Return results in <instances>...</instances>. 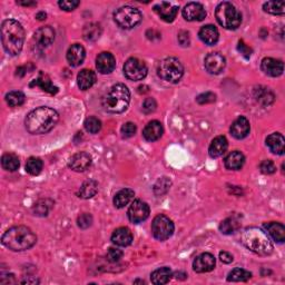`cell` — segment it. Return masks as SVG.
<instances>
[{"label":"cell","mask_w":285,"mask_h":285,"mask_svg":"<svg viewBox=\"0 0 285 285\" xmlns=\"http://www.w3.org/2000/svg\"><path fill=\"white\" fill-rule=\"evenodd\" d=\"M59 120V114L50 107L36 108L27 115L25 119V126L30 134H46L55 127Z\"/></svg>","instance_id":"6da1fadb"},{"label":"cell","mask_w":285,"mask_h":285,"mask_svg":"<svg viewBox=\"0 0 285 285\" xmlns=\"http://www.w3.org/2000/svg\"><path fill=\"white\" fill-rule=\"evenodd\" d=\"M25 30L17 20H5L2 25V43L5 51L10 56H17L23 49Z\"/></svg>","instance_id":"7a4b0ae2"},{"label":"cell","mask_w":285,"mask_h":285,"mask_svg":"<svg viewBox=\"0 0 285 285\" xmlns=\"http://www.w3.org/2000/svg\"><path fill=\"white\" fill-rule=\"evenodd\" d=\"M37 242V236L29 228L15 226L9 229L2 237V243L14 252H23L31 249Z\"/></svg>","instance_id":"3957f363"},{"label":"cell","mask_w":285,"mask_h":285,"mask_svg":"<svg viewBox=\"0 0 285 285\" xmlns=\"http://www.w3.org/2000/svg\"><path fill=\"white\" fill-rule=\"evenodd\" d=\"M241 241L246 249L257 255L266 256L273 252V245L270 237L265 232L257 228H249L242 233Z\"/></svg>","instance_id":"277c9868"},{"label":"cell","mask_w":285,"mask_h":285,"mask_svg":"<svg viewBox=\"0 0 285 285\" xmlns=\"http://www.w3.org/2000/svg\"><path fill=\"white\" fill-rule=\"evenodd\" d=\"M130 102L129 89L124 84H116L103 99V106L109 113L119 114L127 109Z\"/></svg>","instance_id":"5b68a950"},{"label":"cell","mask_w":285,"mask_h":285,"mask_svg":"<svg viewBox=\"0 0 285 285\" xmlns=\"http://www.w3.org/2000/svg\"><path fill=\"white\" fill-rule=\"evenodd\" d=\"M218 23L226 29H237L242 23V15L231 3L223 2L215 9Z\"/></svg>","instance_id":"8992f818"},{"label":"cell","mask_w":285,"mask_h":285,"mask_svg":"<svg viewBox=\"0 0 285 285\" xmlns=\"http://www.w3.org/2000/svg\"><path fill=\"white\" fill-rule=\"evenodd\" d=\"M157 75L167 83H178L184 75L182 62L175 57H167L160 61L157 66Z\"/></svg>","instance_id":"52a82bcc"},{"label":"cell","mask_w":285,"mask_h":285,"mask_svg":"<svg viewBox=\"0 0 285 285\" xmlns=\"http://www.w3.org/2000/svg\"><path fill=\"white\" fill-rule=\"evenodd\" d=\"M141 14L138 9L124 6L114 13V20L120 28L131 29L141 22Z\"/></svg>","instance_id":"ba28073f"},{"label":"cell","mask_w":285,"mask_h":285,"mask_svg":"<svg viewBox=\"0 0 285 285\" xmlns=\"http://www.w3.org/2000/svg\"><path fill=\"white\" fill-rule=\"evenodd\" d=\"M153 235L158 241H165L173 235L174 224L165 215H157L152 223Z\"/></svg>","instance_id":"9c48e42d"},{"label":"cell","mask_w":285,"mask_h":285,"mask_svg":"<svg viewBox=\"0 0 285 285\" xmlns=\"http://www.w3.org/2000/svg\"><path fill=\"white\" fill-rule=\"evenodd\" d=\"M147 67L138 58H129L124 65V74L129 81H142L147 76Z\"/></svg>","instance_id":"30bf717a"},{"label":"cell","mask_w":285,"mask_h":285,"mask_svg":"<svg viewBox=\"0 0 285 285\" xmlns=\"http://www.w3.org/2000/svg\"><path fill=\"white\" fill-rule=\"evenodd\" d=\"M128 219L130 222H133L135 224L141 223L145 220L149 219L150 216V206L142 200L136 199L131 203L130 207L128 208Z\"/></svg>","instance_id":"8fae6325"},{"label":"cell","mask_w":285,"mask_h":285,"mask_svg":"<svg viewBox=\"0 0 285 285\" xmlns=\"http://www.w3.org/2000/svg\"><path fill=\"white\" fill-rule=\"evenodd\" d=\"M183 17L187 22H202L206 17V10L198 3H189L183 9Z\"/></svg>","instance_id":"7c38bea8"},{"label":"cell","mask_w":285,"mask_h":285,"mask_svg":"<svg viewBox=\"0 0 285 285\" xmlns=\"http://www.w3.org/2000/svg\"><path fill=\"white\" fill-rule=\"evenodd\" d=\"M204 65L206 70L213 75H218L221 72H223L226 65L225 57L221 55L220 52H210L206 56L204 60Z\"/></svg>","instance_id":"4fadbf2b"},{"label":"cell","mask_w":285,"mask_h":285,"mask_svg":"<svg viewBox=\"0 0 285 285\" xmlns=\"http://www.w3.org/2000/svg\"><path fill=\"white\" fill-rule=\"evenodd\" d=\"M55 40V30L50 26H45L36 30L34 35V41L38 48H46L50 46Z\"/></svg>","instance_id":"5bb4252c"},{"label":"cell","mask_w":285,"mask_h":285,"mask_svg":"<svg viewBox=\"0 0 285 285\" xmlns=\"http://www.w3.org/2000/svg\"><path fill=\"white\" fill-rule=\"evenodd\" d=\"M215 263V257L210 253H203L194 260L193 268L197 273H206L214 270Z\"/></svg>","instance_id":"9a60e30c"},{"label":"cell","mask_w":285,"mask_h":285,"mask_svg":"<svg viewBox=\"0 0 285 285\" xmlns=\"http://www.w3.org/2000/svg\"><path fill=\"white\" fill-rule=\"evenodd\" d=\"M69 167L75 172H84L92 165V156L86 152H79L69 160Z\"/></svg>","instance_id":"2e32d148"},{"label":"cell","mask_w":285,"mask_h":285,"mask_svg":"<svg viewBox=\"0 0 285 285\" xmlns=\"http://www.w3.org/2000/svg\"><path fill=\"white\" fill-rule=\"evenodd\" d=\"M261 69L264 74L271 77L281 76L284 70L283 61L279 59H274V58H264L261 62Z\"/></svg>","instance_id":"e0dca14e"},{"label":"cell","mask_w":285,"mask_h":285,"mask_svg":"<svg viewBox=\"0 0 285 285\" xmlns=\"http://www.w3.org/2000/svg\"><path fill=\"white\" fill-rule=\"evenodd\" d=\"M96 67L100 74H110L116 67V60L110 52H102L96 58Z\"/></svg>","instance_id":"ac0fdd59"},{"label":"cell","mask_w":285,"mask_h":285,"mask_svg":"<svg viewBox=\"0 0 285 285\" xmlns=\"http://www.w3.org/2000/svg\"><path fill=\"white\" fill-rule=\"evenodd\" d=\"M250 121L247 120V118L241 117L237 118L233 124L231 126V134L235 137L236 139H243L249 135L250 133Z\"/></svg>","instance_id":"d6986e66"},{"label":"cell","mask_w":285,"mask_h":285,"mask_svg":"<svg viewBox=\"0 0 285 285\" xmlns=\"http://www.w3.org/2000/svg\"><path fill=\"white\" fill-rule=\"evenodd\" d=\"M154 12L158 14V16L166 23H172L176 18L178 13L177 6H172L168 3H161L154 7Z\"/></svg>","instance_id":"ffe728a7"},{"label":"cell","mask_w":285,"mask_h":285,"mask_svg":"<svg viewBox=\"0 0 285 285\" xmlns=\"http://www.w3.org/2000/svg\"><path fill=\"white\" fill-rule=\"evenodd\" d=\"M86 57V51L85 48L82 45H72L69 49L67 51V60L69 62V65L73 67H77L83 64L84 59Z\"/></svg>","instance_id":"44dd1931"},{"label":"cell","mask_w":285,"mask_h":285,"mask_svg":"<svg viewBox=\"0 0 285 285\" xmlns=\"http://www.w3.org/2000/svg\"><path fill=\"white\" fill-rule=\"evenodd\" d=\"M163 126L158 120H152L145 126L142 135H144L145 139L149 141H155L160 139L163 135Z\"/></svg>","instance_id":"7402d4cb"},{"label":"cell","mask_w":285,"mask_h":285,"mask_svg":"<svg viewBox=\"0 0 285 285\" xmlns=\"http://www.w3.org/2000/svg\"><path fill=\"white\" fill-rule=\"evenodd\" d=\"M198 36L200 40L208 46L215 45L219 40V30L213 25H206L200 28Z\"/></svg>","instance_id":"603a6c76"},{"label":"cell","mask_w":285,"mask_h":285,"mask_svg":"<svg viewBox=\"0 0 285 285\" xmlns=\"http://www.w3.org/2000/svg\"><path fill=\"white\" fill-rule=\"evenodd\" d=\"M266 145L274 154L283 155L285 150V139L282 134L274 133L266 138Z\"/></svg>","instance_id":"cb8c5ba5"},{"label":"cell","mask_w":285,"mask_h":285,"mask_svg":"<svg viewBox=\"0 0 285 285\" xmlns=\"http://www.w3.org/2000/svg\"><path fill=\"white\" fill-rule=\"evenodd\" d=\"M112 241L118 246H128L133 242V234L127 228H119L113 233Z\"/></svg>","instance_id":"d4e9b609"},{"label":"cell","mask_w":285,"mask_h":285,"mask_svg":"<svg viewBox=\"0 0 285 285\" xmlns=\"http://www.w3.org/2000/svg\"><path fill=\"white\" fill-rule=\"evenodd\" d=\"M228 147H229L228 139H226L224 136H218L216 138L213 139L212 144L209 145L208 149L209 156L213 158L221 157L226 152V150H228Z\"/></svg>","instance_id":"484cf974"},{"label":"cell","mask_w":285,"mask_h":285,"mask_svg":"<svg viewBox=\"0 0 285 285\" xmlns=\"http://www.w3.org/2000/svg\"><path fill=\"white\" fill-rule=\"evenodd\" d=\"M96 83V74L92 69H83L77 76L78 87L82 91H87Z\"/></svg>","instance_id":"4316f807"},{"label":"cell","mask_w":285,"mask_h":285,"mask_svg":"<svg viewBox=\"0 0 285 285\" xmlns=\"http://www.w3.org/2000/svg\"><path fill=\"white\" fill-rule=\"evenodd\" d=\"M225 167L231 171H239L245 163V157L241 152H232L225 158Z\"/></svg>","instance_id":"83f0119b"},{"label":"cell","mask_w":285,"mask_h":285,"mask_svg":"<svg viewBox=\"0 0 285 285\" xmlns=\"http://www.w3.org/2000/svg\"><path fill=\"white\" fill-rule=\"evenodd\" d=\"M29 86L30 87L39 86L44 92H47V93H49L51 95H55V94L58 93V87L52 85L50 78L44 73H40L39 76L37 77L36 79H34V81L30 83Z\"/></svg>","instance_id":"f1b7e54d"},{"label":"cell","mask_w":285,"mask_h":285,"mask_svg":"<svg viewBox=\"0 0 285 285\" xmlns=\"http://www.w3.org/2000/svg\"><path fill=\"white\" fill-rule=\"evenodd\" d=\"M264 228L267 231L268 235L277 243H283L285 241V228L281 223L276 222H271L264 225Z\"/></svg>","instance_id":"f546056e"},{"label":"cell","mask_w":285,"mask_h":285,"mask_svg":"<svg viewBox=\"0 0 285 285\" xmlns=\"http://www.w3.org/2000/svg\"><path fill=\"white\" fill-rule=\"evenodd\" d=\"M173 273L170 267H161L152 273V283L155 285H163L171 281Z\"/></svg>","instance_id":"4dcf8cb0"},{"label":"cell","mask_w":285,"mask_h":285,"mask_svg":"<svg viewBox=\"0 0 285 285\" xmlns=\"http://www.w3.org/2000/svg\"><path fill=\"white\" fill-rule=\"evenodd\" d=\"M135 193L133 189L130 188H124L119 191L114 197V205L117 208H123L127 205L131 199L134 198Z\"/></svg>","instance_id":"1f68e13d"},{"label":"cell","mask_w":285,"mask_h":285,"mask_svg":"<svg viewBox=\"0 0 285 285\" xmlns=\"http://www.w3.org/2000/svg\"><path fill=\"white\" fill-rule=\"evenodd\" d=\"M98 192V184L96 181H86L83 184L81 189L78 192V196L84 199H88L94 197Z\"/></svg>","instance_id":"d6a6232c"},{"label":"cell","mask_w":285,"mask_h":285,"mask_svg":"<svg viewBox=\"0 0 285 285\" xmlns=\"http://www.w3.org/2000/svg\"><path fill=\"white\" fill-rule=\"evenodd\" d=\"M100 35H102V27L99 24L91 23L86 25L83 30V36L87 41H95L97 40Z\"/></svg>","instance_id":"836d02e7"},{"label":"cell","mask_w":285,"mask_h":285,"mask_svg":"<svg viewBox=\"0 0 285 285\" xmlns=\"http://www.w3.org/2000/svg\"><path fill=\"white\" fill-rule=\"evenodd\" d=\"M240 229V221L235 216H232L222 222L220 225V231L223 234H233Z\"/></svg>","instance_id":"e575fe53"},{"label":"cell","mask_w":285,"mask_h":285,"mask_svg":"<svg viewBox=\"0 0 285 285\" xmlns=\"http://www.w3.org/2000/svg\"><path fill=\"white\" fill-rule=\"evenodd\" d=\"M2 165L4 170L8 172H15L17 171L19 167V158L15 154L7 153V154H5L2 158Z\"/></svg>","instance_id":"d590c367"},{"label":"cell","mask_w":285,"mask_h":285,"mask_svg":"<svg viewBox=\"0 0 285 285\" xmlns=\"http://www.w3.org/2000/svg\"><path fill=\"white\" fill-rule=\"evenodd\" d=\"M252 277V274L244 270V268H234L233 271L230 272L228 281L229 282H246Z\"/></svg>","instance_id":"8d00e7d4"},{"label":"cell","mask_w":285,"mask_h":285,"mask_svg":"<svg viewBox=\"0 0 285 285\" xmlns=\"http://www.w3.org/2000/svg\"><path fill=\"white\" fill-rule=\"evenodd\" d=\"M264 12L272 15H284L285 3L284 2H267L263 5Z\"/></svg>","instance_id":"74e56055"},{"label":"cell","mask_w":285,"mask_h":285,"mask_svg":"<svg viewBox=\"0 0 285 285\" xmlns=\"http://www.w3.org/2000/svg\"><path fill=\"white\" fill-rule=\"evenodd\" d=\"M41 170H43V161L38 157H30L26 163V171L30 175H38Z\"/></svg>","instance_id":"f35d334b"},{"label":"cell","mask_w":285,"mask_h":285,"mask_svg":"<svg viewBox=\"0 0 285 285\" xmlns=\"http://www.w3.org/2000/svg\"><path fill=\"white\" fill-rule=\"evenodd\" d=\"M25 95L22 92H10L6 95V102L8 103L9 106L12 107H18L22 106L25 103Z\"/></svg>","instance_id":"ab89813d"},{"label":"cell","mask_w":285,"mask_h":285,"mask_svg":"<svg viewBox=\"0 0 285 285\" xmlns=\"http://www.w3.org/2000/svg\"><path fill=\"white\" fill-rule=\"evenodd\" d=\"M86 130L91 134H97L98 131L102 129V121L96 117H88L86 118L85 123H84Z\"/></svg>","instance_id":"60d3db41"},{"label":"cell","mask_w":285,"mask_h":285,"mask_svg":"<svg viewBox=\"0 0 285 285\" xmlns=\"http://www.w3.org/2000/svg\"><path fill=\"white\" fill-rule=\"evenodd\" d=\"M255 97L263 105H270L274 100V95L267 88L258 89V91H256Z\"/></svg>","instance_id":"b9f144b4"},{"label":"cell","mask_w":285,"mask_h":285,"mask_svg":"<svg viewBox=\"0 0 285 285\" xmlns=\"http://www.w3.org/2000/svg\"><path fill=\"white\" fill-rule=\"evenodd\" d=\"M77 223L81 229H84V230L88 229L93 223V216L88 213H84L78 218Z\"/></svg>","instance_id":"7bdbcfd3"},{"label":"cell","mask_w":285,"mask_h":285,"mask_svg":"<svg viewBox=\"0 0 285 285\" xmlns=\"http://www.w3.org/2000/svg\"><path fill=\"white\" fill-rule=\"evenodd\" d=\"M261 168V172L263 174H266V175H270V174L275 173L276 171V167L274 165V163L270 160H266V161H263L260 165Z\"/></svg>","instance_id":"ee69618b"},{"label":"cell","mask_w":285,"mask_h":285,"mask_svg":"<svg viewBox=\"0 0 285 285\" xmlns=\"http://www.w3.org/2000/svg\"><path fill=\"white\" fill-rule=\"evenodd\" d=\"M157 107V103L154 98H146L142 104V110L145 114L154 113Z\"/></svg>","instance_id":"f6af8a7d"},{"label":"cell","mask_w":285,"mask_h":285,"mask_svg":"<svg viewBox=\"0 0 285 285\" xmlns=\"http://www.w3.org/2000/svg\"><path fill=\"white\" fill-rule=\"evenodd\" d=\"M215 99H216L215 94L210 93V92H207V93H203V94H200V95H199V96H197V98H196L197 103H198V104H200V105L214 103V102H215Z\"/></svg>","instance_id":"bcb514c9"},{"label":"cell","mask_w":285,"mask_h":285,"mask_svg":"<svg viewBox=\"0 0 285 285\" xmlns=\"http://www.w3.org/2000/svg\"><path fill=\"white\" fill-rule=\"evenodd\" d=\"M136 125L134 123H126L121 127V134L125 137V138H128V137L134 136L136 133Z\"/></svg>","instance_id":"7dc6e473"},{"label":"cell","mask_w":285,"mask_h":285,"mask_svg":"<svg viewBox=\"0 0 285 285\" xmlns=\"http://www.w3.org/2000/svg\"><path fill=\"white\" fill-rule=\"evenodd\" d=\"M121 256H123V252L118 249H115V247H110L107 252V260L109 262H118Z\"/></svg>","instance_id":"c3c4849f"},{"label":"cell","mask_w":285,"mask_h":285,"mask_svg":"<svg viewBox=\"0 0 285 285\" xmlns=\"http://www.w3.org/2000/svg\"><path fill=\"white\" fill-rule=\"evenodd\" d=\"M79 2H76V0H69V2H68V0H62V2H59L58 3V5H59V7L61 8V9H64V10H66V12H73V10H75L78 6H79Z\"/></svg>","instance_id":"681fc988"},{"label":"cell","mask_w":285,"mask_h":285,"mask_svg":"<svg viewBox=\"0 0 285 285\" xmlns=\"http://www.w3.org/2000/svg\"><path fill=\"white\" fill-rule=\"evenodd\" d=\"M47 200H41V202L37 203L34 206V212L36 213V215H40V216H45L48 213V210L50 208V206H47L46 205Z\"/></svg>","instance_id":"f907efd6"},{"label":"cell","mask_w":285,"mask_h":285,"mask_svg":"<svg viewBox=\"0 0 285 285\" xmlns=\"http://www.w3.org/2000/svg\"><path fill=\"white\" fill-rule=\"evenodd\" d=\"M237 49H239V51L245 58H250L251 55H252V49L250 48L249 46H246L243 40L239 41V45H237Z\"/></svg>","instance_id":"816d5d0a"},{"label":"cell","mask_w":285,"mask_h":285,"mask_svg":"<svg viewBox=\"0 0 285 285\" xmlns=\"http://www.w3.org/2000/svg\"><path fill=\"white\" fill-rule=\"evenodd\" d=\"M178 41L182 46L189 45V34L187 31H181V33L178 34Z\"/></svg>","instance_id":"f5cc1de1"},{"label":"cell","mask_w":285,"mask_h":285,"mask_svg":"<svg viewBox=\"0 0 285 285\" xmlns=\"http://www.w3.org/2000/svg\"><path fill=\"white\" fill-rule=\"evenodd\" d=\"M220 260L225 264H230V263L233 262L234 258H233V255H231L230 253H228V252H221L220 253Z\"/></svg>","instance_id":"db71d44e"},{"label":"cell","mask_w":285,"mask_h":285,"mask_svg":"<svg viewBox=\"0 0 285 285\" xmlns=\"http://www.w3.org/2000/svg\"><path fill=\"white\" fill-rule=\"evenodd\" d=\"M23 284H39V279H37L35 277H26L22 281Z\"/></svg>","instance_id":"11a10c76"},{"label":"cell","mask_w":285,"mask_h":285,"mask_svg":"<svg viewBox=\"0 0 285 285\" xmlns=\"http://www.w3.org/2000/svg\"><path fill=\"white\" fill-rule=\"evenodd\" d=\"M17 4L20 5V6H27V7L36 6V5H37V3H35V2H17Z\"/></svg>","instance_id":"9f6ffc18"},{"label":"cell","mask_w":285,"mask_h":285,"mask_svg":"<svg viewBox=\"0 0 285 285\" xmlns=\"http://www.w3.org/2000/svg\"><path fill=\"white\" fill-rule=\"evenodd\" d=\"M175 276L177 277V278H181V279H185L186 278V274L185 273H183V272H176L175 273Z\"/></svg>","instance_id":"6f0895ef"},{"label":"cell","mask_w":285,"mask_h":285,"mask_svg":"<svg viewBox=\"0 0 285 285\" xmlns=\"http://www.w3.org/2000/svg\"><path fill=\"white\" fill-rule=\"evenodd\" d=\"M46 17H47V15L45 13H38L36 16V18L38 20H44V19H46Z\"/></svg>","instance_id":"680465c9"}]
</instances>
